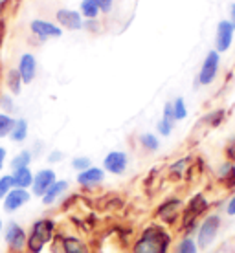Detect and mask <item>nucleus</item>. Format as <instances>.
<instances>
[{
	"label": "nucleus",
	"mask_w": 235,
	"mask_h": 253,
	"mask_svg": "<svg viewBox=\"0 0 235 253\" xmlns=\"http://www.w3.org/2000/svg\"><path fill=\"white\" fill-rule=\"evenodd\" d=\"M169 244H171V235L162 226L151 224L141 231L138 241L134 242L133 253H167Z\"/></svg>",
	"instance_id": "obj_1"
},
{
	"label": "nucleus",
	"mask_w": 235,
	"mask_h": 253,
	"mask_svg": "<svg viewBox=\"0 0 235 253\" xmlns=\"http://www.w3.org/2000/svg\"><path fill=\"white\" fill-rule=\"evenodd\" d=\"M55 220L51 218H39L33 222L30 235H28V242H26V250L28 253H41L46 244H50L55 237Z\"/></svg>",
	"instance_id": "obj_2"
},
{
	"label": "nucleus",
	"mask_w": 235,
	"mask_h": 253,
	"mask_svg": "<svg viewBox=\"0 0 235 253\" xmlns=\"http://www.w3.org/2000/svg\"><path fill=\"white\" fill-rule=\"evenodd\" d=\"M219 229H221V216H219V215L206 216V218L200 222V228H198L197 246L200 248V250H206L211 242L215 241Z\"/></svg>",
	"instance_id": "obj_3"
},
{
	"label": "nucleus",
	"mask_w": 235,
	"mask_h": 253,
	"mask_svg": "<svg viewBox=\"0 0 235 253\" xmlns=\"http://www.w3.org/2000/svg\"><path fill=\"white\" fill-rule=\"evenodd\" d=\"M206 209H208V200L204 198L202 193H197V195L188 202V206L184 208L182 226L188 229H193L195 228V220L198 218V215H202Z\"/></svg>",
	"instance_id": "obj_4"
},
{
	"label": "nucleus",
	"mask_w": 235,
	"mask_h": 253,
	"mask_svg": "<svg viewBox=\"0 0 235 253\" xmlns=\"http://www.w3.org/2000/svg\"><path fill=\"white\" fill-rule=\"evenodd\" d=\"M6 244L11 253H22L28 242V233H26L22 226H19L17 222H9L6 228Z\"/></svg>",
	"instance_id": "obj_5"
},
{
	"label": "nucleus",
	"mask_w": 235,
	"mask_h": 253,
	"mask_svg": "<svg viewBox=\"0 0 235 253\" xmlns=\"http://www.w3.org/2000/svg\"><path fill=\"white\" fill-rule=\"evenodd\" d=\"M219 61H221V57L215 50L208 51V55L202 63V68L198 72V84L206 86V84L213 83V79L217 77V72H219Z\"/></svg>",
	"instance_id": "obj_6"
},
{
	"label": "nucleus",
	"mask_w": 235,
	"mask_h": 253,
	"mask_svg": "<svg viewBox=\"0 0 235 253\" xmlns=\"http://www.w3.org/2000/svg\"><path fill=\"white\" fill-rule=\"evenodd\" d=\"M234 32H235V28L232 26L230 20H221V22H219V26H217V37H215V51L217 53L226 51L230 46H232Z\"/></svg>",
	"instance_id": "obj_7"
},
{
	"label": "nucleus",
	"mask_w": 235,
	"mask_h": 253,
	"mask_svg": "<svg viewBox=\"0 0 235 253\" xmlns=\"http://www.w3.org/2000/svg\"><path fill=\"white\" fill-rule=\"evenodd\" d=\"M55 182H57V180H55V172L51 171V169H41L37 174H33V184H32L33 195L43 198V195H45L46 191L50 189Z\"/></svg>",
	"instance_id": "obj_8"
},
{
	"label": "nucleus",
	"mask_w": 235,
	"mask_h": 253,
	"mask_svg": "<svg viewBox=\"0 0 235 253\" xmlns=\"http://www.w3.org/2000/svg\"><path fill=\"white\" fill-rule=\"evenodd\" d=\"M180 209H182V202L178 198H171V200H165L164 204H160L156 209V216L165 224H175V220L180 215Z\"/></svg>",
	"instance_id": "obj_9"
},
{
	"label": "nucleus",
	"mask_w": 235,
	"mask_h": 253,
	"mask_svg": "<svg viewBox=\"0 0 235 253\" xmlns=\"http://www.w3.org/2000/svg\"><path fill=\"white\" fill-rule=\"evenodd\" d=\"M127 154L121 151H112L108 152L105 160H103V167L105 171L112 172V174H123L127 169Z\"/></svg>",
	"instance_id": "obj_10"
},
{
	"label": "nucleus",
	"mask_w": 235,
	"mask_h": 253,
	"mask_svg": "<svg viewBox=\"0 0 235 253\" xmlns=\"http://www.w3.org/2000/svg\"><path fill=\"white\" fill-rule=\"evenodd\" d=\"M30 202V193L26 189H17V187H13L7 196L4 198V211L6 213H13V211H17L20 209L24 204Z\"/></svg>",
	"instance_id": "obj_11"
},
{
	"label": "nucleus",
	"mask_w": 235,
	"mask_h": 253,
	"mask_svg": "<svg viewBox=\"0 0 235 253\" xmlns=\"http://www.w3.org/2000/svg\"><path fill=\"white\" fill-rule=\"evenodd\" d=\"M105 178V172L103 169H97V167H90L87 171H83L77 174V184L81 185L83 189H92L95 185H99Z\"/></svg>",
	"instance_id": "obj_12"
},
{
	"label": "nucleus",
	"mask_w": 235,
	"mask_h": 253,
	"mask_svg": "<svg viewBox=\"0 0 235 253\" xmlns=\"http://www.w3.org/2000/svg\"><path fill=\"white\" fill-rule=\"evenodd\" d=\"M32 32L37 35L41 41H46V39H53V37H61V28H57L51 22H46V20H33L32 22Z\"/></svg>",
	"instance_id": "obj_13"
},
{
	"label": "nucleus",
	"mask_w": 235,
	"mask_h": 253,
	"mask_svg": "<svg viewBox=\"0 0 235 253\" xmlns=\"http://www.w3.org/2000/svg\"><path fill=\"white\" fill-rule=\"evenodd\" d=\"M19 74L22 77V83H30L35 79V74H37V61L33 57L32 53H24L22 57H20V63H19Z\"/></svg>",
	"instance_id": "obj_14"
},
{
	"label": "nucleus",
	"mask_w": 235,
	"mask_h": 253,
	"mask_svg": "<svg viewBox=\"0 0 235 253\" xmlns=\"http://www.w3.org/2000/svg\"><path fill=\"white\" fill-rule=\"evenodd\" d=\"M55 239L61 242V250H63V253H89L87 244H85L81 239L74 237V235H63L61 239H59V235H57Z\"/></svg>",
	"instance_id": "obj_15"
},
{
	"label": "nucleus",
	"mask_w": 235,
	"mask_h": 253,
	"mask_svg": "<svg viewBox=\"0 0 235 253\" xmlns=\"http://www.w3.org/2000/svg\"><path fill=\"white\" fill-rule=\"evenodd\" d=\"M55 17H57L59 24L64 26V28H68V30H81L83 28L81 15L77 11H72V9H59Z\"/></svg>",
	"instance_id": "obj_16"
},
{
	"label": "nucleus",
	"mask_w": 235,
	"mask_h": 253,
	"mask_svg": "<svg viewBox=\"0 0 235 253\" xmlns=\"http://www.w3.org/2000/svg\"><path fill=\"white\" fill-rule=\"evenodd\" d=\"M66 189H68V182H66V180H59V182H55V184L51 185L50 189L43 195V204H45V206L55 204L59 196H63V193H66Z\"/></svg>",
	"instance_id": "obj_17"
},
{
	"label": "nucleus",
	"mask_w": 235,
	"mask_h": 253,
	"mask_svg": "<svg viewBox=\"0 0 235 253\" xmlns=\"http://www.w3.org/2000/svg\"><path fill=\"white\" fill-rule=\"evenodd\" d=\"M175 114H173V103H165L164 107V116L162 120L158 121V132L162 136H169L173 130V125H175Z\"/></svg>",
	"instance_id": "obj_18"
},
{
	"label": "nucleus",
	"mask_w": 235,
	"mask_h": 253,
	"mask_svg": "<svg viewBox=\"0 0 235 253\" xmlns=\"http://www.w3.org/2000/svg\"><path fill=\"white\" fill-rule=\"evenodd\" d=\"M13 185L17 189H28L33 184V172L30 171V167L19 169V171H13Z\"/></svg>",
	"instance_id": "obj_19"
},
{
	"label": "nucleus",
	"mask_w": 235,
	"mask_h": 253,
	"mask_svg": "<svg viewBox=\"0 0 235 253\" xmlns=\"http://www.w3.org/2000/svg\"><path fill=\"white\" fill-rule=\"evenodd\" d=\"M26 136H28V121L17 120L15 125H13V130H11V134H9V138H11L13 141H17V143H20V141L26 139Z\"/></svg>",
	"instance_id": "obj_20"
},
{
	"label": "nucleus",
	"mask_w": 235,
	"mask_h": 253,
	"mask_svg": "<svg viewBox=\"0 0 235 253\" xmlns=\"http://www.w3.org/2000/svg\"><path fill=\"white\" fill-rule=\"evenodd\" d=\"M7 86L15 95L20 94V86H22V77H20L19 70H9L7 72Z\"/></svg>",
	"instance_id": "obj_21"
},
{
	"label": "nucleus",
	"mask_w": 235,
	"mask_h": 253,
	"mask_svg": "<svg viewBox=\"0 0 235 253\" xmlns=\"http://www.w3.org/2000/svg\"><path fill=\"white\" fill-rule=\"evenodd\" d=\"M30 162H32V152H30V151H22V152H19L15 158H13L11 169H13V171L24 169V167H28V165H30Z\"/></svg>",
	"instance_id": "obj_22"
},
{
	"label": "nucleus",
	"mask_w": 235,
	"mask_h": 253,
	"mask_svg": "<svg viewBox=\"0 0 235 253\" xmlns=\"http://www.w3.org/2000/svg\"><path fill=\"white\" fill-rule=\"evenodd\" d=\"M81 13L89 20H94L95 17H97V13H99L97 2H95V0H83L81 2Z\"/></svg>",
	"instance_id": "obj_23"
},
{
	"label": "nucleus",
	"mask_w": 235,
	"mask_h": 253,
	"mask_svg": "<svg viewBox=\"0 0 235 253\" xmlns=\"http://www.w3.org/2000/svg\"><path fill=\"white\" fill-rule=\"evenodd\" d=\"M197 252H198L197 241L191 239V237H184L182 241L178 242L177 250H175V253H197Z\"/></svg>",
	"instance_id": "obj_24"
},
{
	"label": "nucleus",
	"mask_w": 235,
	"mask_h": 253,
	"mask_svg": "<svg viewBox=\"0 0 235 253\" xmlns=\"http://www.w3.org/2000/svg\"><path fill=\"white\" fill-rule=\"evenodd\" d=\"M15 120L7 114H0V138H6L7 134H11Z\"/></svg>",
	"instance_id": "obj_25"
},
{
	"label": "nucleus",
	"mask_w": 235,
	"mask_h": 253,
	"mask_svg": "<svg viewBox=\"0 0 235 253\" xmlns=\"http://www.w3.org/2000/svg\"><path fill=\"white\" fill-rule=\"evenodd\" d=\"M140 143L143 145V149H147V151H156L160 145V141L158 138L154 136V134H141L140 136Z\"/></svg>",
	"instance_id": "obj_26"
},
{
	"label": "nucleus",
	"mask_w": 235,
	"mask_h": 253,
	"mask_svg": "<svg viewBox=\"0 0 235 253\" xmlns=\"http://www.w3.org/2000/svg\"><path fill=\"white\" fill-rule=\"evenodd\" d=\"M15 185H13V176L11 174H6V176L0 178V200H4L7 196V193L13 189Z\"/></svg>",
	"instance_id": "obj_27"
},
{
	"label": "nucleus",
	"mask_w": 235,
	"mask_h": 253,
	"mask_svg": "<svg viewBox=\"0 0 235 253\" xmlns=\"http://www.w3.org/2000/svg\"><path fill=\"white\" fill-rule=\"evenodd\" d=\"M173 114H175V120H184L186 116H188V110H186V105H184V99L182 97H178L175 99L173 103Z\"/></svg>",
	"instance_id": "obj_28"
},
{
	"label": "nucleus",
	"mask_w": 235,
	"mask_h": 253,
	"mask_svg": "<svg viewBox=\"0 0 235 253\" xmlns=\"http://www.w3.org/2000/svg\"><path fill=\"white\" fill-rule=\"evenodd\" d=\"M90 164H92V162H90V158H87V156H79V158L72 160V167H74L76 171H79V172L90 169V167H92Z\"/></svg>",
	"instance_id": "obj_29"
},
{
	"label": "nucleus",
	"mask_w": 235,
	"mask_h": 253,
	"mask_svg": "<svg viewBox=\"0 0 235 253\" xmlns=\"http://www.w3.org/2000/svg\"><path fill=\"white\" fill-rule=\"evenodd\" d=\"M0 107L4 108L6 112H13L15 105H13V101H11V97H9V95H0Z\"/></svg>",
	"instance_id": "obj_30"
},
{
	"label": "nucleus",
	"mask_w": 235,
	"mask_h": 253,
	"mask_svg": "<svg viewBox=\"0 0 235 253\" xmlns=\"http://www.w3.org/2000/svg\"><path fill=\"white\" fill-rule=\"evenodd\" d=\"M223 118H224V112H223V110H217V112H213V114L208 116L206 120L210 121V123H211L213 126H217L219 123H221V121H223Z\"/></svg>",
	"instance_id": "obj_31"
},
{
	"label": "nucleus",
	"mask_w": 235,
	"mask_h": 253,
	"mask_svg": "<svg viewBox=\"0 0 235 253\" xmlns=\"http://www.w3.org/2000/svg\"><path fill=\"white\" fill-rule=\"evenodd\" d=\"M95 2H97V7H99L103 13L110 11V7H112V0H95Z\"/></svg>",
	"instance_id": "obj_32"
},
{
	"label": "nucleus",
	"mask_w": 235,
	"mask_h": 253,
	"mask_svg": "<svg viewBox=\"0 0 235 253\" xmlns=\"http://www.w3.org/2000/svg\"><path fill=\"white\" fill-rule=\"evenodd\" d=\"M226 213L228 216H235V195L230 198V202L226 204Z\"/></svg>",
	"instance_id": "obj_33"
},
{
	"label": "nucleus",
	"mask_w": 235,
	"mask_h": 253,
	"mask_svg": "<svg viewBox=\"0 0 235 253\" xmlns=\"http://www.w3.org/2000/svg\"><path fill=\"white\" fill-rule=\"evenodd\" d=\"M59 160H63V152H59V151H53L50 156H48V162H50V164H55Z\"/></svg>",
	"instance_id": "obj_34"
},
{
	"label": "nucleus",
	"mask_w": 235,
	"mask_h": 253,
	"mask_svg": "<svg viewBox=\"0 0 235 253\" xmlns=\"http://www.w3.org/2000/svg\"><path fill=\"white\" fill-rule=\"evenodd\" d=\"M4 160H6V149H4V147H0V169L4 167Z\"/></svg>",
	"instance_id": "obj_35"
},
{
	"label": "nucleus",
	"mask_w": 235,
	"mask_h": 253,
	"mask_svg": "<svg viewBox=\"0 0 235 253\" xmlns=\"http://www.w3.org/2000/svg\"><path fill=\"white\" fill-rule=\"evenodd\" d=\"M230 17H232V20H230V22H232V26L235 28V4H232V6H230Z\"/></svg>",
	"instance_id": "obj_36"
},
{
	"label": "nucleus",
	"mask_w": 235,
	"mask_h": 253,
	"mask_svg": "<svg viewBox=\"0 0 235 253\" xmlns=\"http://www.w3.org/2000/svg\"><path fill=\"white\" fill-rule=\"evenodd\" d=\"M2 228H4V224H2V218H0V231H2Z\"/></svg>",
	"instance_id": "obj_37"
},
{
	"label": "nucleus",
	"mask_w": 235,
	"mask_h": 253,
	"mask_svg": "<svg viewBox=\"0 0 235 253\" xmlns=\"http://www.w3.org/2000/svg\"><path fill=\"white\" fill-rule=\"evenodd\" d=\"M0 9H2V2H0Z\"/></svg>",
	"instance_id": "obj_38"
}]
</instances>
